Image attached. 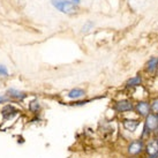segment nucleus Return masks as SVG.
Masks as SVG:
<instances>
[{
  "label": "nucleus",
  "instance_id": "ddd939ff",
  "mask_svg": "<svg viewBox=\"0 0 158 158\" xmlns=\"http://www.w3.org/2000/svg\"><path fill=\"white\" fill-rule=\"evenodd\" d=\"M29 110L30 112L32 113H40V111L42 110V105H40V103L38 99H34V101H31L29 103Z\"/></svg>",
  "mask_w": 158,
  "mask_h": 158
},
{
  "label": "nucleus",
  "instance_id": "dca6fc26",
  "mask_svg": "<svg viewBox=\"0 0 158 158\" xmlns=\"http://www.w3.org/2000/svg\"><path fill=\"white\" fill-rule=\"evenodd\" d=\"M67 1L70 2V4H73V5H79L81 0H67Z\"/></svg>",
  "mask_w": 158,
  "mask_h": 158
},
{
  "label": "nucleus",
  "instance_id": "6ab92c4d",
  "mask_svg": "<svg viewBox=\"0 0 158 158\" xmlns=\"http://www.w3.org/2000/svg\"><path fill=\"white\" fill-rule=\"evenodd\" d=\"M117 158H133V157H127V156L123 155V156H120V157H117Z\"/></svg>",
  "mask_w": 158,
  "mask_h": 158
},
{
  "label": "nucleus",
  "instance_id": "20e7f679",
  "mask_svg": "<svg viewBox=\"0 0 158 158\" xmlns=\"http://www.w3.org/2000/svg\"><path fill=\"white\" fill-rule=\"evenodd\" d=\"M151 113V109H150L149 98H141L135 101V105H134V114L137 118L143 119Z\"/></svg>",
  "mask_w": 158,
  "mask_h": 158
},
{
  "label": "nucleus",
  "instance_id": "f8f14e48",
  "mask_svg": "<svg viewBox=\"0 0 158 158\" xmlns=\"http://www.w3.org/2000/svg\"><path fill=\"white\" fill-rule=\"evenodd\" d=\"M149 103H150V109H151V113L158 114V95L150 97Z\"/></svg>",
  "mask_w": 158,
  "mask_h": 158
},
{
  "label": "nucleus",
  "instance_id": "39448f33",
  "mask_svg": "<svg viewBox=\"0 0 158 158\" xmlns=\"http://www.w3.org/2000/svg\"><path fill=\"white\" fill-rule=\"evenodd\" d=\"M51 4L53 5L54 8L60 10L61 13L67 14V15H72V14L76 13V7L75 5L68 2L67 0H51Z\"/></svg>",
  "mask_w": 158,
  "mask_h": 158
},
{
  "label": "nucleus",
  "instance_id": "4468645a",
  "mask_svg": "<svg viewBox=\"0 0 158 158\" xmlns=\"http://www.w3.org/2000/svg\"><path fill=\"white\" fill-rule=\"evenodd\" d=\"M92 28H94V22L92 21H87V22L84 23L83 27H82V34H87L89 31L91 30Z\"/></svg>",
  "mask_w": 158,
  "mask_h": 158
},
{
  "label": "nucleus",
  "instance_id": "412c9836",
  "mask_svg": "<svg viewBox=\"0 0 158 158\" xmlns=\"http://www.w3.org/2000/svg\"><path fill=\"white\" fill-rule=\"evenodd\" d=\"M157 119H158V114H157Z\"/></svg>",
  "mask_w": 158,
  "mask_h": 158
},
{
  "label": "nucleus",
  "instance_id": "423d86ee",
  "mask_svg": "<svg viewBox=\"0 0 158 158\" xmlns=\"http://www.w3.org/2000/svg\"><path fill=\"white\" fill-rule=\"evenodd\" d=\"M144 83V79H143V75L142 74H136L132 77H129V79L125 82V88L127 89V90H134V89H137L142 87Z\"/></svg>",
  "mask_w": 158,
  "mask_h": 158
},
{
  "label": "nucleus",
  "instance_id": "a211bd4d",
  "mask_svg": "<svg viewBox=\"0 0 158 158\" xmlns=\"http://www.w3.org/2000/svg\"><path fill=\"white\" fill-rule=\"evenodd\" d=\"M142 158H158V154L157 155H152V156H143Z\"/></svg>",
  "mask_w": 158,
  "mask_h": 158
},
{
  "label": "nucleus",
  "instance_id": "0eeeda50",
  "mask_svg": "<svg viewBox=\"0 0 158 158\" xmlns=\"http://www.w3.org/2000/svg\"><path fill=\"white\" fill-rule=\"evenodd\" d=\"M158 154V141L156 137H151L145 141L144 156H152Z\"/></svg>",
  "mask_w": 158,
  "mask_h": 158
},
{
  "label": "nucleus",
  "instance_id": "9b49d317",
  "mask_svg": "<svg viewBox=\"0 0 158 158\" xmlns=\"http://www.w3.org/2000/svg\"><path fill=\"white\" fill-rule=\"evenodd\" d=\"M1 113H2V115H4L5 119H9L18 113V110H16L13 105H6L4 109H2Z\"/></svg>",
  "mask_w": 158,
  "mask_h": 158
},
{
  "label": "nucleus",
  "instance_id": "7ed1b4c3",
  "mask_svg": "<svg viewBox=\"0 0 158 158\" xmlns=\"http://www.w3.org/2000/svg\"><path fill=\"white\" fill-rule=\"evenodd\" d=\"M131 114L121 117V119H120V127L123 129V132L127 133L129 135H134V134H137L140 128H142V119L137 118L136 115H134L132 118ZM137 136H139V134H137Z\"/></svg>",
  "mask_w": 158,
  "mask_h": 158
},
{
  "label": "nucleus",
  "instance_id": "6e6552de",
  "mask_svg": "<svg viewBox=\"0 0 158 158\" xmlns=\"http://www.w3.org/2000/svg\"><path fill=\"white\" fill-rule=\"evenodd\" d=\"M144 72L148 75H155L158 73V57L154 56V57L149 58L144 65Z\"/></svg>",
  "mask_w": 158,
  "mask_h": 158
},
{
  "label": "nucleus",
  "instance_id": "aec40b11",
  "mask_svg": "<svg viewBox=\"0 0 158 158\" xmlns=\"http://www.w3.org/2000/svg\"><path fill=\"white\" fill-rule=\"evenodd\" d=\"M155 137H156V139H157V141H158V132L156 133V135H155Z\"/></svg>",
  "mask_w": 158,
  "mask_h": 158
},
{
  "label": "nucleus",
  "instance_id": "f257e3e1",
  "mask_svg": "<svg viewBox=\"0 0 158 158\" xmlns=\"http://www.w3.org/2000/svg\"><path fill=\"white\" fill-rule=\"evenodd\" d=\"M145 141L142 140L140 136L132 137L126 142L123 148V155L127 157L133 158H142L144 156Z\"/></svg>",
  "mask_w": 158,
  "mask_h": 158
},
{
  "label": "nucleus",
  "instance_id": "2eb2a0df",
  "mask_svg": "<svg viewBox=\"0 0 158 158\" xmlns=\"http://www.w3.org/2000/svg\"><path fill=\"white\" fill-rule=\"evenodd\" d=\"M8 75V70L5 66L0 65V76H7Z\"/></svg>",
  "mask_w": 158,
  "mask_h": 158
},
{
  "label": "nucleus",
  "instance_id": "1a4fd4ad",
  "mask_svg": "<svg viewBox=\"0 0 158 158\" xmlns=\"http://www.w3.org/2000/svg\"><path fill=\"white\" fill-rule=\"evenodd\" d=\"M67 97L73 101H80L81 98L85 97V90L82 88H73L67 92Z\"/></svg>",
  "mask_w": 158,
  "mask_h": 158
},
{
  "label": "nucleus",
  "instance_id": "f3484780",
  "mask_svg": "<svg viewBox=\"0 0 158 158\" xmlns=\"http://www.w3.org/2000/svg\"><path fill=\"white\" fill-rule=\"evenodd\" d=\"M8 99L6 98V97H4V96H0V103H5V102H7Z\"/></svg>",
  "mask_w": 158,
  "mask_h": 158
},
{
  "label": "nucleus",
  "instance_id": "9d476101",
  "mask_svg": "<svg viewBox=\"0 0 158 158\" xmlns=\"http://www.w3.org/2000/svg\"><path fill=\"white\" fill-rule=\"evenodd\" d=\"M7 95H8L10 98L16 99V101H23L27 97V94H24V92H22V91H19L16 89H9L8 91H7Z\"/></svg>",
  "mask_w": 158,
  "mask_h": 158
},
{
  "label": "nucleus",
  "instance_id": "f03ea898",
  "mask_svg": "<svg viewBox=\"0 0 158 158\" xmlns=\"http://www.w3.org/2000/svg\"><path fill=\"white\" fill-rule=\"evenodd\" d=\"M134 105H135V101L133 98L123 97L114 101L111 107L115 114H118L120 117H125L131 113H134Z\"/></svg>",
  "mask_w": 158,
  "mask_h": 158
}]
</instances>
